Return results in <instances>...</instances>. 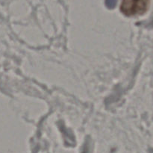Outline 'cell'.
I'll list each match as a JSON object with an SVG mask.
<instances>
[{
  "mask_svg": "<svg viewBox=\"0 0 153 153\" xmlns=\"http://www.w3.org/2000/svg\"><path fill=\"white\" fill-rule=\"evenodd\" d=\"M149 6V0H122L120 10L125 16H134L144 14Z\"/></svg>",
  "mask_w": 153,
  "mask_h": 153,
  "instance_id": "obj_1",
  "label": "cell"
},
{
  "mask_svg": "<svg viewBox=\"0 0 153 153\" xmlns=\"http://www.w3.org/2000/svg\"><path fill=\"white\" fill-rule=\"evenodd\" d=\"M117 0H105V4L108 8L111 9L115 7Z\"/></svg>",
  "mask_w": 153,
  "mask_h": 153,
  "instance_id": "obj_2",
  "label": "cell"
}]
</instances>
